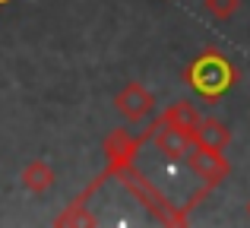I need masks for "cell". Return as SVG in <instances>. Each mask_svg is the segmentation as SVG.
<instances>
[{
	"label": "cell",
	"instance_id": "obj_1",
	"mask_svg": "<svg viewBox=\"0 0 250 228\" xmlns=\"http://www.w3.org/2000/svg\"><path fill=\"white\" fill-rule=\"evenodd\" d=\"M241 83V70L219 48H203L184 70V86L206 102H219Z\"/></svg>",
	"mask_w": 250,
	"mask_h": 228
},
{
	"label": "cell",
	"instance_id": "obj_2",
	"mask_svg": "<svg viewBox=\"0 0 250 228\" xmlns=\"http://www.w3.org/2000/svg\"><path fill=\"white\" fill-rule=\"evenodd\" d=\"M152 130L155 124H149L146 130H140V133H133V130H111L108 136H104V171L102 178H117V174L124 171V168H130L136 162V155H140V149L146 146V140H152Z\"/></svg>",
	"mask_w": 250,
	"mask_h": 228
},
{
	"label": "cell",
	"instance_id": "obj_3",
	"mask_svg": "<svg viewBox=\"0 0 250 228\" xmlns=\"http://www.w3.org/2000/svg\"><path fill=\"white\" fill-rule=\"evenodd\" d=\"M117 178L127 184V190H130V193H136V197H140L143 203L149 206V212H152L159 222H165V225H187V206H184V209H174V206H171L168 200L162 197V193H155V190H152V184H149V181H143L140 174L133 171V165L124 168Z\"/></svg>",
	"mask_w": 250,
	"mask_h": 228
},
{
	"label": "cell",
	"instance_id": "obj_4",
	"mask_svg": "<svg viewBox=\"0 0 250 228\" xmlns=\"http://www.w3.org/2000/svg\"><path fill=\"white\" fill-rule=\"evenodd\" d=\"M187 165L196 178L206 181V187H219L231 178V162H228L225 149H209V146H190L187 152Z\"/></svg>",
	"mask_w": 250,
	"mask_h": 228
},
{
	"label": "cell",
	"instance_id": "obj_5",
	"mask_svg": "<svg viewBox=\"0 0 250 228\" xmlns=\"http://www.w3.org/2000/svg\"><path fill=\"white\" fill-rule=\"evenodd\" d=\"M114 111L124 117V121L136 124V121H146L149 114L155 111V95L149 92L143 83L130 80L127 86L121 89V92L114 95Z\"/></svg>",
	"mask_w": 250,
	"mask_h": 228
},
{
	"label": "cell",
	"instance_id": "obj_6",
	"mask_svg": "<svg viewBox=\"0 0 250 228\" xmlns=\"http://www.w3.org/2000/svg\"><path fill=\"white\" fill-rule=\"evenodd\" d=\"M152 143H155V149H159V155H165V159H171V162L187 159L190 146H193V140H190L184 130L165 127V124H155V130H152Z\"/></svg>",
	"mask_w": 250,
	"mask_h": 228
},
{
	"label": "cell",
	"instance_id": "obj_7",
	"mask_svg": "<svg viewBox=\"0 0 250 228\" xmlns=\"http://www.w3.org/2000/svg\"><path fill=\"white\" fill-rule=\"evenodd\" d=\"M231 130H228V124H222L219 117H200V124H196L193 130V143L196 146H209V149H228L231 146Z\"/></svg>",
	"mask_w": 250,
	"mask_h": 228
},
{
	"label": "cell",
	"instance_id": "obj_8",
	"mask_svg": "<svg viewBox=\"0 0 250 228\" xmlns=\"http://www.w3.org/2000/svg\"><path fill=\"white\" fill-rule=\"evenodd\" d=\"M19 181H22V187L29 193H48L51 187H54V181H57V171L48 165L44 159H32L29 165L22 168V174H19Z\"/></svg>",
	"mask_w": 250,
	"mask_h": 228
},
{
	"label": "cell",
	"instance_id": "obj_9",
	"mask_svg": "<svg viewBox=\"0 0 250 228\" xmlns=\"http://www.w3.org/2000/svg\"><path fill=\"white\" fill-rule=\"evenodd\" d=\"M155 124L184 130V133L193 140V130H196V124H200V114H196V108L190 105V102H174V105H168L165 111L159 114V121H155Z\"/></svg>",
	"mask_w": 250,
	"mask_h": 228
},
{
	"label": "cell",
	"instance_id": "obj_10",
	"mask_svg": "<svg viewBox=\"0 0 250 228\" xmlns=\"http://www.w3.org/2000/svg\"><path fill=\"white\" fill-rule=\"evenodd\" d=\"M95 193V187H85V190L80 193V197L73 200V203L67 206V209L61 212V216L54 219V225H95V216H92L89 209H85V203H89V197Z\"/></svg>",
	"mask_w": 250,
	"mask_h": 228
},
{
	"label": "cell",
	"instance_id": "obj_11",
	"mask_svg": "<svg viewBox=\"0 0 250 228\" xmlns=\"http://www.w3.org/2000/svg\"><path fill=\"white\" fill-rule=\"evenodd\" d=\"M203 6H206V13H209L212 19L228 22V19H231L234 13L241 10V0H203Z\"/></svg>",
	"mask_w": 250,
	"mask_h": 228
},
{
	"label": "cell",
	"instance_id": "obj_12",
	"mask_svg": "<svg viewBox=\"0 0 250 228\" xmlns=\"http://www.w3.org/2000/svg\"><path fill=\"white\" fill-rule=\"evenodd\" d=\"M247 216H250V200H247Z\"/></svg>",
	"mask_w": 250,
	"mask_h": 228
},
{
	"label": "cell",
	"instance_id": "obj_13",
	"mask_svg": "<svg viewBox=\"0 0 250 228\" xmlns=\"http://www.w3.org/2000/svg\"><path fill=\"white\" fill-rule=\"evenodd\" d=\"M3 3H6V0H0V6H3Z\"/></svg>",
	"mask_w": 250,
	"mask_h": 228
}]
</instances>
